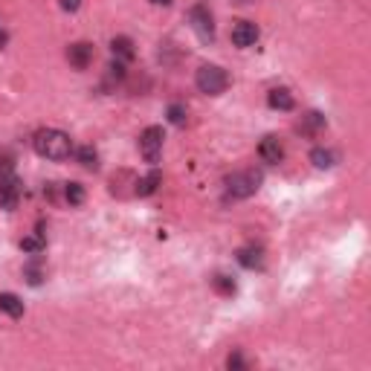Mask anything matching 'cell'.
I'll use <instances>...</instances> for the list:
<instances>
[{
    "mask_svg": "<svg viewBox=\"0 0 371 371\" xmlns=\"http://www.w3.org/2000/svg\"><path fill=\"white\" fill-rule=\"evenodd\" d=\"M32 148L41 159H50V163H64V159H70L73 151H76V142L67 131H61V128H41L32 137Z\"/></svg>",
    "mask_w": 371,
    "mask_h": 371,
    "instance_id": "cell-1",
    "label": "cell"
},
{
    "mask_svg": "<svg viewBox=\"0 0 371 371\" xmlns=\"http://www.w3.org/2000/svg\"><path fill=\"white\" fill-rule=\"evenodd\" d=\"M264 183V171L261 169H241L223 177V191L232 200H250L252 195H258V189Z\"/></svg>",
    "mask_w": 371,
    "mask_h": 371,
    "instance_id": "cell-2",
    "label": "cell"
},
{
    "mask_svg": "<svg viewBox=\"0 0 371 371\" xmlns=\"http://www.w3.org/2000/svg\"><path fill=\"white\" fill-rule=\"evenodd\" d=\"M195 87L203 96H221L230 87V73L221 67V64H200L195 73Z\"/></svg>",
    "mask_w": 371,
    "mask_h": 371,
    "instance_id": "cell-3",
    "label": "cell"
},
{
    "mask_svg": "<svg viewBox=\"0 0 371 371\" xmlns=\"http://www.w3.org/2000/svg\"><path fill=\"white\" fill-rule=\"evenodd\" d=\"M189 24H191V32L198 35L200 44H215L218 26H215V15H212V9H209V3H203V0L191 3V9H189Z\"/></svg>",
    "mask_w": 371,
    "mask_h": 371,
    "instance_id": "cell-4",
    "label": "cell"
},
{
    "mask_svg": "<svg viewBox=\"0 0 371 371\" xmlns=\"http://www.w3.org/2000/svg\"><path fill=\"white\" fill-rule=\"evenodd\" d=\"M163 145H166L163 125H148V128H142V134H139V154H142V159H145L148 166H157V163H159Z\"/></svg>",
    "mask_w": 371,
    "mask_h": 371,
    "instance_id": "cell-5",
    "label": "cell"
},
{
    "mask_svg": "<svg viewBox=\"0 0 371 371\" xmlns=\"http://www.w3.org/2000/svg\"><path fill=\"white\" fill-rule=\"evenodd\" d=\"M21 195H24V183L18 174H3L0 177V209H6V212H15L21 203Z\"/></svg>",
    "mask_w": 371,
    "mask_h": 371,
    "instance_id": "cell-6",
    "label": "cell"
},
{
    "mask_svg": "<svg viewBox=\"0 0 371 371\" xmlns=\"http://www.w3.org/2000/svg\"><path fill=\"white\" fill-rule=\"evenodd\" d=\"M261 38V29H258L255 21H235L232 29H230V41L232 46H238V50H250V46H255V41Z\"/></svg>",
    "mask_w": 371,
    "mask_h": 371,
    "instance_id": "cell-7",
    "label": "cell"
},
{
    "mask_svg": "<svg viewBox=\"0 0 371 371\" xmlns=\"http://www.w3.org/2000/svg\"><path fill=\"white\" fill-rule=\"evenodd\" d=\"M67 61H70V67L73 70H87L90 64H93V58H96V50H93V44L90 41H73V44H67Z\"/></svg>",
    "mask_w": 371,
    "mask_h": 371,
    "instance_id": "cell-8",
    "label": "cell"
},
{
    "mask_svg": "<svg viewBox=\"0 0 371 371\" xmlns=\"http://www.w3.org/2000/svg\"><path fill=\"white\" fill-rule=\"evenodd\" d=\"M235 261L244 267V270H264L267 264V255L261 244H247V247H238L235 250Z\"/></svg>",
    "mask_w": 371,
    "mask_h": 371,
    "instance_id": "cell-9",
    "label": "cell"
},
{
    "mask_svg": "<svg viewBox=\"0 0 371 371\" xmlns=\"http://www.w3.org/2000/svg\"><path fill=\"white\" fill-rule=\"evenodd\" d=\"M258 157H261V163H267V166H279L284 159V145L279 142V137L270 134L258 142Z\"/></svg>",
    "mask_w": 371,
    "mask_h": 371,
    "instance_id": "cell-10",
    "label": "cell"
},
{
    "mask_svg": "<svg viewBox=\"0 0 371 371\" xmlns=\"http://www.w3.org/2000/svg\"><path fill=\"white\" fill-rule=\"evenodd\" d=\"M110 53H114L117 61L131 64L137 58V44H134V38H128V35H117V38H110Z\"/></svg>",
    "mask_w": 371,
    "mask_h": 371,
    "instance_id": "cell-11",
    "label": "cell"
},
{
    "mask_svg": "<svg viewBox=\"0 0 371 371\" xmlns=\"http://www.w3.org/2000/svg\"><path fill=\"white\" fill-rule=\"evenodd\" d=\"M267 105L273 110H282V114H290V110L296 107V99H293V93H290L287 87H273L267 93Z\"/></svg>",
    "mask_w": 371,
    "mask_h": 371,
    "instance_id": "cell-12",
    "label": "cell"
},
{
    "mask_svg": "<svg viewBox=\"0 0 371 371\" xmlns=\"http://www.w3.org/2000/svg\"><path fill=\"white\" fill-rule=\"evenodd\" d=\"M73 157H76V163L82 166L85 171H99V169H102V163H99V151H96L93 145H78V148L73 151Z\"/></svg>",
    "mask_w": 371,
    "mask_h": 371,
    "instance_id": "cell-13",
    "label": "cell"
},
{
    "mask_svg": "<svg viewBox=\"0 0 371 371\" xmlns=\"http://www.w3.org/2000/svg\"><path fill=\"white\" fill-rule=\"evenodd\" d=\"M159 183H163V174H159V169H157V166H151V171L137 180V189H134V191H137L139 198H151L154 191L159 189Z\"/></svg>",
    "mask_w": 371,
    "mask_h": 371,
    "instance_id": "cell-14",
    "label": "cell"
},
{
    "mask_svg": "<svg viewBox=\"0 0 371 371\" xmlns=\"http://www.w3.org/2000/svg\"><path fill=\"white\" fill-rule=\"evenodd\" d=\"M0 313H6L9 319H24L26 304H24L21 296H15V293H0Z\"/></svg>",
    "mask_w": 371,
    "mask_h": 371,
    "instance_id": "cell-15",
    "label": "cell"
},
{
    "mask_svg": "<svg viewBox=\"0 0 371 371\" xmlns=\"http://www.w3.org/2000/svg\"><path fill=\"white\" fill-rule=\"evenodd\" d=\"M336 151L334 148H325V145H316V148L311 151V163L319 169V171H328V169H334L336 166Z\"/></svg>",
    "mask_w": 371,
    "mask_h": 371,
    "instance_id": "cell-16",
    "label": "cell"
},
{
    "mask_svg": "<svg viewBox=\"0 0 371 371\" xmlns=\"http://www.w3.org/2000/svg\"><path fill=\"white\" fill-rule=\"evenodd\" d=\"M325 125H328V119L322 117L319 110H308V114H304V117L299 119V131H302V134H308V137H313V134H319Z\"/></svg>",
    "mask_w": 371,
    "mask_h": 371,
    "instance_id": "cell-17",
    "label": "cell"
},
{
    "mask_svg": "<svg viewBox=\"0 0 371 371\" xmlns=\"http://www.w3.org/2000/svg\"><path fill=\"white\" fill-rule=\"evenodd\" d=\"M61 198H64V203H67V206H82L85 198H87V191H85L82 183L70 180V183H64V186H61Z\"/></svg>",
    "mask_w": 371,
    "mask_h": 371,
    "instance_id": "cell-18",
    "label": "cell"
},
{
    "mask_svg": "<svg viewBox=\"0 0 371 371\" xmlns=\"http://www.w3.org/2000/svg\"><path fill=\"white\" fill-rule=\"evenodd\" d=\"M21 250H24L29 258H38V255L46 250V238H44L41 227H38V232H35V235H26V238H21Z\"/></svg>",
    "mask_w": 371,
    "mask_h": 371,
    "instance_id": "cell-19",
    "label": "cell"
},
{
    "mask_svg": "<svg viewBox=\"0 0 371 371\" xmlns=\"http://www.w3.org/2000/svg\"><path fill=\"white\" fill-rule=\"evenodd\" d=\"M212 287H215V293H221V296H235V290H238L235 279L227 276V273H218V276H212Z\"/></svg>",
    "mask_w": 371,
    "mask_h": 371,
    "instance_id": "cell-20",
    "label": "cell"
},
{
    "mask_svg": "<svg viewBox=\"0 0 371 371\" xmlns=\"http://www.w3.org/2000/svg\"><path fill=\"white\" fill-rule=\"evenodd\" d=\"M166 119H169L171 125H177V128H183V125L189 122V110H186V105H183V102H171V105L166 107Z\"/></svg>",
    "mask_w": 371,
    "mask_h": 371,
    "instance_id": "cell-21",
    "label": "cell"
},
{
    "mask_svg": "<svg viewBox=\"0 0 371 371\" xmlns=\"http://www.w3.org/2000/svg\"><path fill=\"white\" fill-rule=\"evenodd\" d=\"M105 78H107V82H117V85H122L125 82V78H128V64H122V61H110L107 64V73H105Z\"/></svg>",
    "mask_w": 371,
    "mask_h": 371,
    "instance_id": "cell-22",
    "label": "cell"
},
{
    "mask_svg": "<svg viewBox=\"0 0 371 371\" xmlns=\"http://www.w3.org/2000/svg\"><path fill=\"white\" fill-rule=\"evenodd\" d=\"M24 279H26L32 287H38V284L44 282V273H41V267H38V258H32V261L24 267Z\"/></svg>",
    "mask_w": 371,
    "mask_h": 371,
    "instance_id": "cell-23",
    "label": "cell"
},
{
    "mask_svg": "<svg viewBox=\"0 0 371 371\" xmlns=\"http://www.w3.org/2000/svg\"><path fill=\"white\" fill-rule=\"evenodd\" d=\"M12 171H15V157L9 151H0V177L12 174Z\"/></svg>",
    "mask_w": 371,
    "mask_h": 371,
    "instance_id": "cell-24",
    "label": "cell"
},
{
    "mask_svg": "<svg viewBox=\"0 0 371 371\" xmlns=\"http://www.w3.org/2000/svg\"><path fill=\"white\" fill-rule=\"evenodd\" d=\"M244 357H241V351H232L230 357H227V368H244Z\"/></svg>",
    "mask_w": 371,
    "mask_h": 371,
    "instance_id": "cell-25",
    "label": "cell"
},
{
    "mask_svg": "<svg viewBox=\"0 0 371 371\" xmlns=\"http://www.w3.org/2000/svg\"><path fill=\"white\" fill-rule=\"evenodd\" d=\"M58 6H61V12H78L82 9V0H58Z\"/></svg>",
    "mask_w": 371,
    "mask_h": 371,
    "instance_id": "cell-26",
    "label": "cell"
},
{
    "mask_svg": "<svg viewBox=\"0 0 371 371\" xmlns=\"http://www.w3.org/2000/svg\"><path fill=\"white\" fill-rule=\"evenodd\" d=\"M148 3H151V6H171L174 0H148Z\"/></svg>",
    "mask_w": 371,
    "mask_h": 371,
    "instance_id": "cell-27",
    "label": "cell"
},
{
    "mask_svg": "<svg viewBox=\"0 0 371 371\" xmlns=\"http://www.w3.org/2000/svg\"><path fill=\"white\" fill-rule=\"evenodd\" d=\"M230 3H235V6H250L252 0H230Z\"/></svg>",
    "mask_w": 371,
    "mask_h": 371,
    "instance_id": "cell-28",
    "label": "cell"
}]
</instances>
